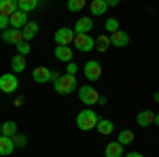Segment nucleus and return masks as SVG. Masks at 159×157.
<instances>
[{
  "label": "nucleus",
  "mask_w": 159,
  "mask_h": 157,
  "mask_svg": "<svg viewBox=\"0 0 159 157\" xmlns=\"http://www.w3.org/2000/svg\"><path fill=\"white\" fill-rule=\"evenodd\" d=\"M98 113L91 109H83L79 115H76V127L81 130V132H91V130H96V125H98Z\"/></svg>",
  "instance_id": "nucleus-1"
},
{
  "label": "nucleus",
  "mask_w": 159,
  "mask_h": 157,
  "mask_svg": "<svg viewBox=\"0 0 159 157\" xmlns=\"http://www.w3.org/2000/svg\"><path fill=\"white\" fill-rule=\"evenodd\" d=\"M53 89H55V94H61V96H68V94L76 91V89H79L76 76H72V74H61L60 81L53 85Z\"/></svg>",
  "instance_id": "nucleus-2"
},
{
  "label": "nucleus",
  "mask_w": 159,
  "mask_h": 157,
  "mask_svg": "<svg viewBox=\"0 0 159 157\" xmlns=\"http://www.w3.org/2000/svg\"><path fill=\"white\" fill-rule=\"evenodd\" d=\"M79 98H81V102L87 104V106H93V104H98L100 100V94L91 87V85H79Z\"/></svg>",
  "instance_id": "nucleus-3"
},
{
  "label": "nucleus",
  "mask_w": 159,
  "mask_h": 157,
  "mask_svg": "<svg viewBox=\"0 0 159 157\" xmlns=\"http://www.w3.org/2000/svg\"><path fill=\"white\" fill-rule=\"evenodd\" d=\"M53 40H55V47H70V45L74 43L72 28H60V30H55Z\"/></svg>",
  "instance_id": "nucleus-4"
},
{
  "label": "nucleus",
  "mask_w": 159,
  "mask_h": 157,
  "mask_svg": "<svg viewBox=\"0 0 159 157\" xmlns=\"http://www.w3.org/2000/svg\"><path fill=\"white\" fill-rule=\"evenodd\" d=\"M17 87H19L17 74H13V72L0 74V91L2 94H13V91H17Z\"/></svg>",
  "instance_id": "nucleus-5"
},
{
  "label": "nucleus",
  "mask_w": 159,
  "mask_h": 157,
  "mask_svg": "<svg viewBox=\"0 0 159 157\" xmlns=\"http://www.w3.org/2000/svg\"><path fill=\"white\" fill-rule=\"evenodd\" d=\"M83 72H85V79H87V81H98L100 76H102V66H100V62L89 60V62H85Z\"/></svg>",
  "instance_id": "nucleus-6"
},
{
  "label": "nucleus",
  "mask_w": 159,
  "mask_h": 157,
  "mask_svg": "<svg viewBox=\"0 0 159 157\" xmlns=\"http://www.w3.org/2000/svg\"><path fill=\"white\" fill-rule=\"evenodd\" d=\"M93 38L89 36V34H79V36H74V47H76V51H83V53H87V51H93Z\"/></svg>",
  "instance_id": "nucleus-7"
},
{
  "label": "nucleus",
  "mask_w": 159,
  "mask_h": 157,
  "mask_svg": "<svg viewBox=\"0 0 159 157\" xmlns=\"http://www.w3.org/2000/svg\"><path fill=\"white\" fill-rule=\"evenodd\" d=\"M91 28H93V19H91V17H79L76 24H74V28H72V32H74V36H79V34H89Z\"/></svg>",
  "instance_id": "nucleus-8"
},
{
  "label": "nucleus",
  "mask_w": 159,
  "mask_h": 157,
  "mask_svg": "<svg viewBox=\"0 0 159 157\" xmlns=\"http://www.w3.org/2000/svg\"><path fill=\"white\" fill-rule=\"evenodd\" d=\"M110 36V47H127L129 45V34L127 32H123V30H117V32H112V34H108Z\"/></svg>",
  "instance_id": "nucleus-9"
},
{
  "label": "nucleus",
  "mask_w": 159,
  "mask_h": 157,
  "mask_svg": "<svg viewBox=\"0 0 159 157\" xmlns=\"http://www.w3.org/2000/svg\"><path fill=\"white\" fill-rule=\"evenodd\" d=\"M2 40L7 43V45H19V43H24V34H21V30H13V28H9V30H4L2 32Z\"/></svg>",
  "instance_id": "nucleus-10"
},
{
  "label": "nucleus",
  "mask_w": 159,
  "mask_h": 157,
  "mask_svg": "<svg viewBox=\"0 0 159 157\" xmlns=\"http://www.w3.org/2000/svg\"><path fill=\"white\" fill-rule=\"evenodd\" d=\"M28 21H30V19H28V13H24V11H15L11 17H9V25H11L13 30H21Z\"/></svg>",
  "instance_id": "nucleus-11"
},
{
  "label": "nucleus",
  "mask_w": 159,
  "mask_h": 157,
  "mask_svg": "<svg viewBox=\"0 0 159 157\" xmlns=\"http://www.w3.org/2000/svg\"><path fill=\"white\" fill-rule=\"evenodd\" d=\"M32 79L36 83H51V68H47V66H36L32 70Z\"/></svg>",
  "instance_id": "nucleus-12"
},
{
  "label": "nucleus",
  "mask_w": 159,
  "mask_h": 157,
  "mask_svg": "<svg viewBox=\"0 0 159 157\" xmlns=\"http://www.w3.org/2000/svg\"><path fill=\"white\" fill-rule=\"evenodd\" d=\"M153 121H155V113H153V110H140V113L136 115V123H138L140 127L153 125Z\"/></svg>",
  "instance_id": "nucleus-13"
},
{
  "label": "nucleus",
  "mask_w": 159,
  "mask_h": 157,
  "mask_svg": "<svg viewBox=\"0 0 159 157\" xmlns=\"http://www.w3.org/2000/svg\"><path fill=\"white\" fill-rule=\"evenodd\" d=\"M53 53H55V60H60V62H64V64H70L72 62V49L70 47H55L53 49Z\"/></svg>",
  "instance_id": "nucleus-14"
},
{
  "label": "nucleus",
  "mask_w": 159,
  "mask_h": 157,
  "mask_svg": "<svg viewBox=\"0 0 159 157\" xmlns=\"http://www.w3.org/2000/svg\"><path fill=\"white\" fill-rule=\"evenodd\" d=\"M21 34H24V40H25V43H30V40H32V38L38 34V24L30 19V21H28V24L21 28Z\"/></svg>",
  "instance_id": "nucleus-15"
},
{
  "label": "nucleus",
  "mask_w": 159,
  "mask_h": 157,
  "mask_svg": "<svg viewBox=\"0 0 159 157\" xmlns=\"http://www.w3.org/2000/svg\"><path fill=\"white\" fill-rule=\"evenodd\" d=\"M15 151V145L9 136H0V157H9Z\"/></svg>",
  "instance_id": "nucleus-16"
},
{
  "label": "nucleus",
  "mask_w": 159,
  "mask_h": 157,
  "mask_svg": "<svg viewBox=\"0 0 159 157\" xmlns=\"http://www.w3.org/2000/svg\"><path fill=\"white\" fill-rule=\"evenodd\" d=\"M25 64H28V62H25L24 55H17V53H15V55L11 58V70H13V74L24 72V70H25Z\"/></svg>",
  "instance_id": "nucleus-17"
},
{
  "label": "nucleus",
  "mask_w": 159,
  "mask_h": 157,
  "mask_svg": "<svg viewBox=\"0 0 159 157\" xmlns=\"http://www.w3.org/2000/svg\"><path fill=\"white\" fill-rule=\"evenodd\" d=\"M104 157H123V146L115 140V142H108L106 149H104Z\"/></svg>",
  "instance_id": "nucleus-18"
},
{
  "label": "nucleus",
  "mask_w": 159,
  "mask_h": 157,
  "mask_svg": "<svg viewBox=\"0 0 159 157\" xmlns=\"http://www.w3.org/2000/svg\"><path fill=\"white\" fill-rule=\"evenodd\" d=\"M17 11V0H0V15L11 17Z\"/></svg>",
  "instance_id": "nucleus-19"
},
{
  "label": "nucleus",
  "mask_w": 159,
  "mask_h": 157,
  "mask_svg": "<svg viewBox=\"0 0 159 157\" xmlns=\"http://www.w3.org/2000/svg\"><path fill=\"white\" fill-rule=\"evenodd\" d=\"M108 9V4H106V0H93L91 4H89V11L93 17H100V15H104Z\"/></svg>",
  "instance_id": "nucleus-20"
},
{
  "label": "nucleus",
  "mask_w": 159,
  "mask_h": 157,
  "mask_svg": "<svg viewBox=\"0 0 159 157\" xmlns=\"http://www.w3.org/2000/svg\"><path fill=\"white\" fill-rule=\"evenodd\" d=\"M96 130H98L102 136H108V134L115 132V123L110 119H98V125H96Z\"/></svg>",
  "instance_id": "nucleus-21"
},
{
  "label": "nucleus",
  "mask_w": 159,
  "mask_h": 157,
  "mask_svg": "<svg viewBox=\"0 0 159 157\" xmlns=\"http://www.w3.org/2000/svg\"><path fill=\"white\" fill-rule=\"evenodd\" d=\"M93 49H98L100 53H104V51H108L110 49V36L108 34H100L98 38H93Z\"/></svg>",
  "instance_id": "nucleus-22"
},
{
  "label": "nucleus",
  "mask_w": 159,
  "mask_h": 157,
  "mask_svg": "<svg viewBox=\"0 0 159 157\" xmlns=\"http://www.w3.org/2000/svg\"><path fill=\"white\" fill-rule=\"evenodd\" d=\"M15 134H17V123H15V121H4L2 127H0V136H9V138H13Z\"/></svg>",
  "instance_id": "nucleus-23"
},
{
  "label": "nucleus",
  "mask_w": 159,
  "mask_h": 157,
  "mask_svg": "<svg viewBox=\"0 0 159 157\" xmlns=\"http://www.w3.org/2000/svg\"><path fill=\"white\" fill-rule=\"evenodd\" d=\"M38 7V0H17V11L30 13Z\"/></svg>",
  "instance_id": "nucleus-24"
},
{
  "label": "nucleus",
  "mask_w": 159,
  "mask_h": 157,
  "mask_svg": "<svg viewBox=\"0 0 159 157\" xmlns=\"http://www.w3.org/2000/svg\"><path fill=\"white\" fill-rule=\"evenodd\" d=\"M117 142H119L121 146L132 145V142H134V132H132V130H121V132H119V138H117Z\"/></svg>",
  "instance_id": "nucleus-25"
},
{
  "label": "nucleus",
  "mask_w": 159,
  "mask_h": 157,
  "mask_svg": "<svg viewBox=\"0 0 159 157\" xmlns=\"http://www.w3.org/2000/svg\"><path fill=\"white\" fill-rule=\"evenodd\" d=\"M104 28H106V32H108V34L117 32V30H119V19H117V17H108V19H106V24H104Z\"/></svg>",
  "instance_id": "nucleus-26"
},
{
  "label": "nucleus",
  "mask_w": 159,
  "mask_h": 157,
  "mask_svg": "<svg viewBox=\"0 0 159 157\" xmlns=\"http://www.w3.org/2000/svg\"><path fill=\"white\" fill-rule=\"evenodd\" d=\"M81 9H85V0H68V11H81Z\"/></svg>",
  "instance_id": "nucleus-27"
},
{
  "label": "nucleus",
  "mask_w": 159,
  "mask_h": 157,
  "mask_svg": "<svg viewBox=\"0 0 159 157\" xmlns=\"http://www.w3.org/2000/svg\"><path fill=\"white\" fill-rule=\"evenodd\" d=\"M11 140H13V145H15V146H25V145H28V138H25L24 134H15Z\"/></svg>",
  "instance_id": "nucleus-28"
},
{
  "label": "nucleus",
  "mask_w": 159,
  "mask_h": 157,
  "mask_svg": "<svg viewBox=\"0 0 159 157\" xmlns=\"http://www.w3.org/2000/svg\"><path fill=\"white\" fill-rule=\"evenodd\" d=\"M30 51H32V49H30V43H19V45H17V55H28V53H30Z\"/></svg>",
  "instance_id": "nucleus-29"
},
{
  "label": "nucleus",
  "mask_w": 159,
  "mask_h": 157,
  "mask_svg": "<svg viewBox=\"0 0 159 157\" xmlns=\"http://www.w3.org/2000/svg\"><path fill=\"white\" fill-rule=\"evenodd\" d=\"M76 72H79V66H76L74 62L66 64V74H72V76H76Z\"/></svg>",
  "instance_id": "nucleus-30"
},
{
  "label": "nucleus",
  "mask_w": 159,
  "mask_h": 157,
  "mask_svg": "<svg viewBox=\"0 0 159 157\" xmlns=\"http://www.w3.org/2000/svg\"><path fill=\"white\" fill-rule=\"evenodd\" d=\"M0 30H2V32L9 30V17H7V15H0Z\"/></svg>",
  "instance_id": "nucleus-31"
},
{
  "label": "nucleus",
  "mask_w": 159,
  "mask_h": 157,
  "mask_svg": "<svg viewBox=\"0 0 159 157\" xmlns=\"http://www.w3.org/2000/svg\"><path fill=\"white\" fill-rule=\"evenodd\" d=\"M24 102H25L24 96H17L15 100H13V106H24Z\"/></svg>",
  "instance_id": "nucleus-32"
},
{
  "label": "nucleus",
  "mask_w": 159,
  "mask_h": 157,
  "mask_svg": "<svg viewBox=\"0 0 159 157\" xmlns=\"http://www.w3.org/2000/svg\"><path fill=\"white\" fill-rule=\"evenodd\" d=\"M60 76H61L60 72H53V70H51V83L55 85V83H57V81H60Z\"/></svg>",
  "instance_id": "nucleus-33"
},
{
  "label": "nucleus",
  "mask_w": 159,
  "mask_h": 157,
  "mask_svg": "<svg viewBox=\"0 0 159 157\" xmlns=\"http://www.w3.org/2000/svg\"><path fill=\"white\" fill-rule=\"evenodd\" d=\"M108 7H119V0H106Z\"/></svg>",
  "instance_id": "nucleus-34"
},
{
  "label": "nucleus",
  "mask_w": 159,
  "mask_h": 157,
  "mask_svg": "<svg viewBox=\"0 0 159 157\" xmlns=\"http://www.w3.org/2000/svg\"><path fill=\"white\" fill-rule=\"evenodd\" d=\"M125 157H144V155H142V153H136V151H134V153H125Z\"/></svg>",
  "instance_id": "nucleus-35"
},
{
  "label": "nucleus",
  "mask_w": 159,
  "mask_h": 157,
  "mask_svg": "<svg viewBox=\"0 0 159 157\" xmlns=\"http://www.w3.org/2000/svg\"><path fill=\"white\" fill-rule=\"evenodd\" d=\"M153 100H155V102L159 104V91H155V94H153Z\"/></svg>",
  "instance_id": "nucleus-36"
},
{
  "label": "nucleus",
  "mask_w": 159,
  "mask_h": 157,
  "mask_svg": "<svg viewBox=\"0 0 159 157\" xmlns=\"http://www.w3.org/2000/svg\"><path fill=\"white\" fill-rule=\"evenodd\" d=\"M153 123H155V125H159V113L155 115V121H153Z\"/></svg>",
  "instance_id": "nucleus-37"
}]
</instances>
